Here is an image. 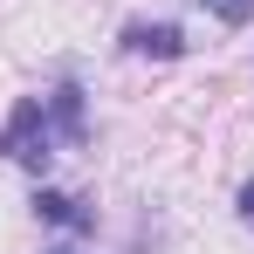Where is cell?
Returning a JSON list of instances; mask_svg holds the SVG:
<instances>
[{"mask_svg":"<svg viewBox=\"0 0 254 254\" xmlns=\"http://www.w3.org/2000/svg\"><path fill=\"white\" fill-rule=\"evenodd\" d=\"M55 151H62V137H55V124H48V103L42 96H21V103L7 110V124H0V158L42 179V172L55 165Z\"/></svg>","mask_w":254,"mask_h":254,"instance_id":"cell-1","label":"cell"},{"mask_svg":"<svg viewBox=\"0 0 254 254\" xmlns=\"http://www.w3.org/2000/svg\"><path fill=\"white\" fill-rule=\"evenodd\" d=\"M117 48H124V55H144V62H179L192 42H186V28H179V21H124Z\"/></svg>","mask_w":254,"mask_h":254,"instance_id":"cell-2","label":"cell"},{"mask_svg":"<svg viewBox=\"0 0 254 254\" xmlns=\"http://www.w3.org/2000/svg\"><path fill=\"white\" fill-rule=\"evenodd\" d=\"M42 103H48V124H55V137H62V144H83V137H89V96H83V83H76V76H62Z\"/></svg>","mask_w":254,"mask_h":254,"instance_id":"cell-3","label":"cell"},{"mask_svg":"<svg viewBox=\"0 0 254 254\" xmlns=\"http://www.w3.org/2000/svg\"><path fill=\"white\" fill-rule=\"evenodd\" d=\"M35 220L69 227V234H96V213H89L76 192H55V186H42V192H35Z\"/></svg>","mask_w":254,"mask_h":254,"instance_id":"cell-4","label":"cell"},{"mask_svg":"<svg viewBox=\"0 0 254 254\" xmlns=\"http://www.w3.org/2000/svg\"><path fill=\"white\" fill-rule=\"evenodd\" d=\"M199 7H206L220 28H248L254 21V0H199Z\"/></svg>","mask_w":254,"mask_h":254,"instance_id":"cell-5","label":"cell"},{"mask_svg":"<svg viewBox=\"0 0 254 254\" xmlns=\"http://www.w3.org/2000/svg\"><path fill=\"white\" fill-rule=\"evenodd\" d=\"M234 220L254 234V179H241V192H234Z\"/></svg>","mask_w":254,"mask_h":254,"instance_id":"cell-6","label":"cell"},{"mask_svg":"<svg viewBox=\"0 0 254 254\" xmlns=\"http://www.w3.org/2000/svg\"><path fill=\"white\" fill-rule=\"evenodd\" d=\"M48 254H83V248H48Z\"/></svg>","mask_w":254,"mask_h":254,"instance_id":"cell-7","label":"cell"}]
</instances>
